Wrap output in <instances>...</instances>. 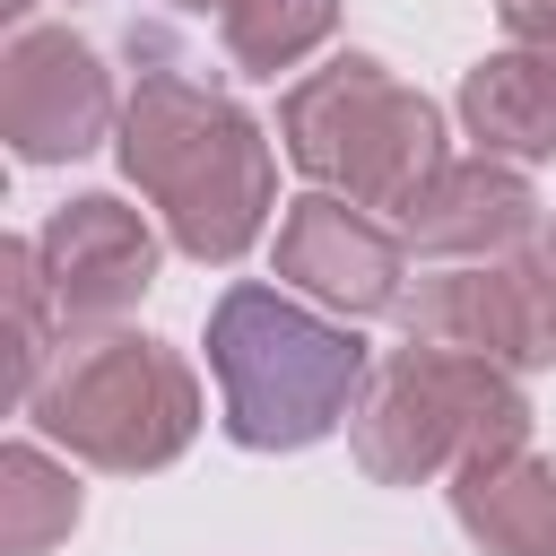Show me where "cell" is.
Instances as JSON below:
<instances>
[{"label":"cell","instance_id":"cell-1","mask_svg":"<svg viewBox=\"0 0 556 556\" xmlns=\"http://www.w3.org/2000/svg\"><path fill=\"white\" fill-rule=\"evenodd\" d=\"M130 96H122V130L113 156L122 174L148 191V208L165 217V243L200 269L243 261L269 235L278 208V156L269 130L208 78H191V61H174L156 35H130Z\"/></svg>","mask_w":556,"mask_h":556},{"label":"cell","instance_id":"cell-2","mask_svg":"<svg viewBox=\"0 0 556 556\" xmlns=\"http://www.w3.org/2000/svg\"><path fill=\"white\" fill-rule=\"evenodd\" d=\"M208 374H217V426L243 452H313L339 434L374 382V348L356 321L304 304L295 287L235 278L208 304Z\"/></svg>","mask_w":556,"mask_h":556},{"label":"cell","instance_id":"cell-3","mask_svg":"<svg viewBox=\"0 0 556 556\" xmlns=\"http://www.w3.org/2000/svg\"><path fill=\"white\" fill-rule=\"evenodd\" d=\"M278 156L313 191H339V200L391 208V217L452 165L434 96L391 78L374 52H339L278 96Z\"/></svg>","mask_w":556,"mask_h":556},{"label":"cell","instance_id":"cell-4","mask_svg":"<svg viewBox=\"0 0 556 556\" xmlns=\"http://www.w3.org/2000/svg\"><path fill=\"white\" fill-rule=\"evenodd\" d=\"M26 417L70 460L113 469V478H148V469H174L191 452L200 374L182 348H165L148 330H70L61 356L43 365Z\"/></svg>","mask_w":556,"mask_h":556},{"label":"cell","instance_id":"cell-5","mask_svg":"<svg viewBox=\"0 0 556 556\" xmlns=\"http://www.w3.org/2000/svg\"><path fill=\"white\" fill-rule=\"evenodd\" d=\"M530 443V400L504 365L460 356V348H391L348 417V452L374 486H426L460 460Z\"/></svg>","mask_w":556,"mask_h":556},{"label":"cell","instance_id":"cell-6","mask_svg":"<svg viewBox=\"0 0 556 556\" xmlns=\"http://www.w3.org/2000/svg\"><path fill=\"white\" fill-rule=\"evenodd\" d=\"M391 321L426 348H460V356H486L504 374H539V365H556V252L521 243L513 261L434 269L400 295Z\"/></svg>","mask_w":556,"mask_h":556},{"label":"cell","instance_id":"cell-7","mask_svg":"<svg viewBox=\"0 0 556 556\" xmlns=\"http://www.w3.org/2000/svg\"><path fill=\"white\" fill-rule=\"evenodd\" d=\"M122 130L113 70L70 26H17L0 52V139L17 165H70Z\"/></svg>","mask_w":556,"mask_h":556},{"label":"cell","instance_id":"cell-8","mask_svg":"<svg viewBox=\"0 0 556 556\" xmlns=\"http://www.w3.org/2000/svg\"><path fill=\"white\" fill-rule=\"evenodd\" d=\"M269 261H278V287H295L304 304H321L339 321L400 313V295H408V243H400V226H382L374 208H356L339 191L287 200Z\"/></svg>","mask_w":556,"mask_h":556},{"label":"cell","instance_id":"cell-9","mask_svg":"<svg viewBox=\"0 0 556 556\" xmlns=\"http://www.w3.org/2000/svg\"><path fill=\"white\" fill-rule=\"evenodd\" d=\"M35 252H43V278H52V304L70 330H122V313H139V295L156 287V235L113 191L61 200L35 235Z\"/></svg>","mask_w":556,"mask_h":556},{"label":"cell","instance_id":"cell-10","mask_svg":"<svg viewBox=\"0 0 556 556\" xmlns=\"http://www.w3.org/2000/svg\"><path fill=\"white\" fill-rule=\"evenodd\" d=\"M539 235V191L521 165L504 156H452L408 208H400V243L426 252V261H513L521 243Z\"/></svg>","mask_w":556,"mask_h":556},{"label":"cell","instance_id":"cell-11","mask_svg":"<svg viewBox=\"0 0 556 556\" xmlns=\"http://www.w3.org/2000/svg\"><path fill=\"white\" fill-rule=\"evenodd\" d=\"M452 104H460V130L478 139V156H504V165L556 156V70H547V52L504 43V52L469 61Z\"/></svg>","mask_w":556,"mask_h":556},{"label":"cell","instance_id":"cell-12","mask_svg":"<svg viewBox=\"0 0 556 556\" xmlns=\"http://www.w3.org/2000/svg\"><path fill=\"white\" fill-rule=\"evenodd\" d=\"M452 521L469 530L478 556H556V469L530 443L460 460L452 469Z\"/></svg>","mask_w":556,"mask_h":556},{"label":"cell","instance_id":"cell-13","mask_svg":"<svg viewBox=\"0 0 556 556\" xmlns=\"http://www.w3.org/2000/svg\"><path fill=\"white\" fill-rule=\"evenodd\" d=\"M87 495L70 478V460H52L43 443H9L0 452V547L9 556H43L78 530Z\"/></svg>","mask_w":556,"mask_h":556},{"label":"cell","instance_id":"cell-14","mask_svg":"<svg viewBox=\"0 0 556 556\" xmlns=\"http://www.w3.org/2000/svg\"><path fill=\"white\" fill-rule=\"evenodd\" d=\"M339 26V0H226L217 9V43L243 78H278L304 52H321Z\"/></svg>","mask_w":556,"mask_h":556},{"label":"cell","instance_id":"cell-15","mask_svg":"<svg viewBox=\"0 0 556 556\" xmlns=\"http://www.w3.org/2000/svg\"><path fill=\"white\" fill-rule=\"evenodd\" d=\"M0 287H9V356H17V408L35 400V382H43V365L61 356V339H52V278H43V252H35V235H9L0 243Z\"/></svg>","mask_w":556,"mask_h":556},{"label":"cell","instance_id":"cell-16","mask_svg":"<svg viewBox=\"0 0 556 556\" xmlns=\"http://www.w3.org/2000/svg\"><path fill=\"white\" fill-rule=\"evenodd\" d=\"M513 43H556V0H495Z\"/></svg>","mask_w":556,"mask_h":556},{"label":"cell","instance_id":"cell-17","mask_svg":"<svg viewBox=\"0 0 556 556\" xmlns=\"http://www.w3.org/2000/svg\"><path fill=\"white\" fill-rule=\"evenodd\" d=\"M174 9H226V0H174Z\"/></svg>","mask_w":556,"mask_h":556},{"label":"cell","instance_id":"cell-18","mask_svg":"<svg viewBox=\"0 0 556 556\" xmlns=\"http://www.w3.org/2000/svg\"><path fill=\"white\" fill-rule=\"evenodd\" d=\"M530 52H547V70H556V43H530Z\"/></svg>","mask_w":556,"mask_h":556},{"label":"cell","instance_id":"cell-19","mask_svg":"<svg viewBox=\"0 0 556 556\" xmlns=\"http://www.w3.org/2000/svg\"><path fill=\"white\" fill-rule=\"evenodd\" d=\"M547 252H556V217H547Z\"/></svg>","mask_w":556,"mask_h":556}]
</instances>
